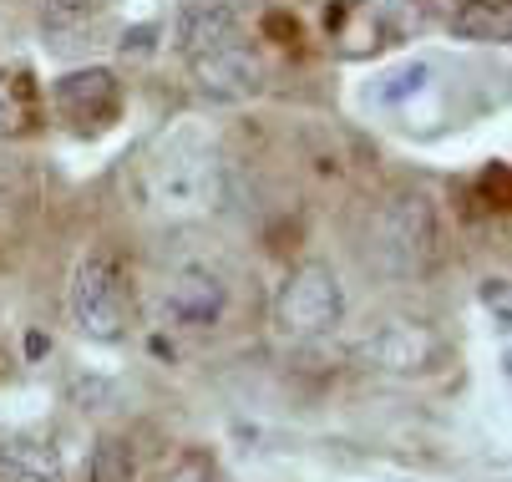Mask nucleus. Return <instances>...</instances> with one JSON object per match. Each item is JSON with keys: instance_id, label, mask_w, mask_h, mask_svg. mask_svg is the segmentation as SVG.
<instances>
[{"instance_id": "f257e3e1", "label": "nucleus", "mask_w": 512, "mask_h": 482, "mask_svg": "<svg viewBox=\"0 0 512 482\" xmlns=\"http://www.w3.org/2000/svg\"><path fill=\"white\" fill-rule=\"evenodd\" d=\"M142 198L158 214H203L224 198V158L208 137L173 132L142 163Z\"/></svg>"}, {"instance_id": "f03ea898", "label": "nucleus", "mask_w": 512, "mask_h": 482, "mask_svg": "<svg viewBox=\"0 0 512 482\" xmlns=\"http://www.w3.org/2000/svg\"><path fill=\"white\" fill-rule=\"evenodd\" d=\"M371 254L391 280H421L442 259V219L421 188H401L381 203L371 224Z\"/></svg>"}, {"instance_id": "7ed1b4c3", "label": "nucleus", "mask_w": 512, "mask_h": 482, "mask_svg": "<svg viewBox=\"0 0 512 482\" xmlns=\"http://www.w3.org/2000/svg\"><path fill=\"white\" fill-rule=\"evenodd\" d=\"M340 320H345V285L330 264L310 259L284 274V285L274 295V330L284 340H295V346L325 340L340 330Z\"/></svg>"}, {"instance_id": "20e7f679", "label": "nucleus", "mask_w": 512, "mask_h": 482, "mask_svg": "<svg viewBox=\"0 0 512 482\" xmlns=\"http://www.w3.org/2000/svg\"><path fill=\"white\" fill-rule=\"evenodd\" d=\"M66 310H71V325H77L87 340H102V346H117V340H127L132 290H127L122 264H117L112 254H87L77 269H71Z\"/></svg>"}, {"instance_id": "39448f33", "label": "nucleus", "mask_w": 512, "mask_h": 482, "mask_svg": "<svg viewBox=\"0 0 512 482\" xmlns=\"http://www.w3.org/2000/svg\"><path fill=\"white\" fill-rule=\"evenodd\" d=\"M355 361L386 376H426L447 361V340L421 320H381L360 335Z\"/></svg>"}, {"instance_id": "423d86ee", "label": "nucleus", "mask_w": 512, "mask_h": 482, "mask_svg": "<svg viewBox=\"0 0 512 482\" xmlns=\"http://www.w3.org/2000/svg\"><path fill=\"white\" fill-rule=\"evenodd\" d=\"M229 315V285L208 264H183L163 285V320L178 330H213Z\"/></svg>"}, {"instance_id": "0eeeda50", "label": "nucleus", "mask_w": 512, "mask_h": 482, "mask_svg": "<svg viewBox=\"0 0 512 482\" xmlns=\"http://www.w3.org/2000/svg\"><path fill=\"white\" fill-rule=\"evenodd\" d=\"M188 72H193V87L208 102H249L264 87V61H259V51L244 36L229 41V46L188 56Z\"/></svg>"}, {"instance_id": "6e6552de", "label": "nucleus", "mask_w": 512, "mask_h": 482, "mask_svg": "<svg viewBox=\"0 0 512 482\" xmlns=\"http://www.w3.org/2000/svg\"><path fill=\"white\" fill-rule=\"evenodd\" d=\"M56 112L71 127H107L122 112V82L107 72V66H87V72H71L56 82Z\"/></svg>"}, {"instance_id": "1a4fd4ad", "label": "nucleus", "mask_w": 512, "mask_h": 482, "mask_svg": "<svg viewBox=\"0 0 512 482\" xmlns=\"http://www.w3.org/2000/svg\"><path fill=\"white\" fill-rule=\"evenodd\" d=\"M61 447L41 432L0 437V477L6 482H61Z\"/></svg>"}, {"instance_id": "9d476101", "label": "nucleus", "mask_w": 512, "mask_h": 482, "mask_svg": "<svg viewBox=\"0 0 512 482\" xmlns=\"http://www.w3.org/2000/svg\"><path fill=\"white\" fill-rule=\"evenodd\" d=\"M183 51L198 56V51H213V46H229L239 41V11L224 6V0H208V6H193L183 16V31H178Z\"/></svg>"}, {"instance_id": "9b49d317", "label": "nucleus", "mask_w": 512, "mask_h": 482, "mask_svg": "<svg viewBox=\"0 0 512 482\" xmlns=\"http://www.w3.org/2000/svg\"><path fill=\"white\" fill-rule=\"evenodd\" d=\"M452 36L497 46V41L512 36V6L507 0H462V6L452 11Z\"/></svg>"}, {"instance_id": "f8f14e48", "label": "nucleus", "mask_w": 512, "mask_h": 482, "mask_svg": "<svg viewBox=\"0 0 512 482\" xmlns=\"http://www.w3.org/2000/svg\"><path fill=\"white\" fill-rule=\"evenodd\" d=\"M87 477H92V482H132V477H137L132 442H127V437H102V442L92 447Z\"/></svg>"}, {"instance_id": "ddd939ff", "label": "nucleus", "mask_w": 512, "mask_h": 482, "mask_svg": "<svg viewBox=\"0 0 512 482\" xmlns=\"http://www.w3.org/2000/svg\"><path fill=\"white\" fill-rule=\"evenodd\" d=\"M31 122V87L16 72H0V137Z\"/></svg>"}, {"instance_id": "4468645a", "label": "nucleus", "mask_w": 512, "mask_h": 482, "mask_svg": "<svg viewBox=\"0 0 512 482\" xmlns=\"http://www.w3.org/2000/svg\"><path fill=\"white\" fill-rule=\"evenodd\" d=\"M102 11V0H46V21L51 26H82Z\"/></svg>"}, {"instance_id": "2eb2a0df", "label": "nucleus", "mask_w": 512, "mask_h": 482, "mask_svg": "<svg viewBox=\"0 0 512 482\" xmlns=\"http://www.w3.org/2000/svg\"><path fill=\"white\" fill-rule=\"evenodd\" d=\"M482 300H487V310H497V325H507V280H487L482 285Z\"/></svg>"}]
</instances>
